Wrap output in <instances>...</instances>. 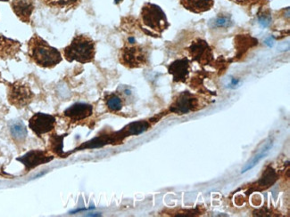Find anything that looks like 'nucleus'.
<instances>
[{
  "label": "nucleus",
  "mask_w": 290,
  "mask_h": 217,
  "mask_svg": "<svg viewBox=\"0 0 290 217\" xmlns=\"http://www.w3.org/2000/svg\"><path fill=\"white\" fill-rule=\"evenodd\" d=\"M105 105L111 112H119L123 108L124 99L118 92H111L105 97Z\"/></svg>",
  "instance_id": "nucleus-15"
},
{
  "label": "nucleus",
  "mask_w": 290,
  "mask_h": 217,
  "mask_svg": "<svg viewBox=\"0 0 290 217\" xmlns=\"http://www.w3.org/2000/svg\"><path fill=\"white\" fill-rule=\"evenodd\" d=\"M21 43L13 40L6 36H0V58L1 59H11L20 52Z\"/></svg>",
  "instance_id": "nucleus-13"
},
{
  "label": "nucleus",
  "mask_w": 290,
  "mask_h": 217,
  "mask_svg": "<svg viewBox=\"0 0 290 217\" xmlns=\"http://www.w3.org/2000/svg\"><path fill=\"white\" fill-rule=\"evenodd\" d=\"M180 3L190 12L202 14L214 8V0H180Z\"/></svg>",
  "instance_id": "nucleus-14"
},
{
  "label": "nucleus",
  "mask_w": 290,
  "mask_h": 217,
  "mask_svg": "<svg viewBox=\"0 0 290 217\" xmlns=\"http://www.w3.org/2000/svg\"><path fill=\"white\" fill-rule=\"evenodd\" d=\"M150 128V124L148 122H137V123H132L130 125L128 126L127 128H125L124 132L125 134L128 136H137L139 134L143 133L147 129Z\"/></svg>",
  "instance_id": "nucleus-22"
},
{
  "label": "nucleus",
  "mask_w": 290,
  "mask_h": 217,
  "mask_svg": "<svg viewBox=\"0 0 290 217\" xmlns=\"http://www.w3.org/2000/svg\"><path fill=\"white\" fill-rule=\"evenodd\" d=\"M233 24V22L231 20V16H224L220 14L218 16L215 17L213 20H210L209 26L211 28H230Z\"/></svg>",
  "instance_id": "nucleus-20"
},
{
  "label": "nucleus",
  "mask_w": 290,
  "mask_h": 217,
  "mask_svg": "<svg viewBox=\"0 0 290 217\" xmlns=\"http://www.w3.org/2000/svg\"><path fill=\"white\" fill-rule=\"evenodd\" d=\"M168 73L174 76V82L186 83L190 72V60L187 58H182L174 60L169 66H167Z\"/></svg>",
  "instance_id": "nucleus-11"
},
{
  "label": "nucleus",
  "mask_w": 290,
  "mask_h": 217,
  "mask_svg": "<svg viewBox=\"0 0 290 217\" xmlns=\"http://www.w3.org/2000/svg\"><path fill=\"white\" fill-rule=\"evenodd\" d=\"M43 3L53 8H73L81 3V0H42Z\"/></svg>",
  "instance_id": "nucleus-18"
},
{
  "label": "nucleus",
  "mask_w": 290,
  "mask_h": 217,
  "mask_svg": "<svg viewBox=\"0 0 290 217\" xmlns=\"http://www.w3.org/2000/svg\"><path fill=\"white\" fill-rule=\"evenodd\" d=\"M28 56L32 62L42 68H54L63 60L57 48L36 34L29 41Z\"/></svg>",
  "instance_id": "nucleus-1"
},
{
  "label": "nucleus",
  "mask_w": 290,
  "mask_h": 217,
  "mask_svg": "<svg viewBox=\"0 0 290 217\" xmlns=\"http://www.w3.org/2000/svg\"><path fill=\"white\" fill-rule=\"evenodd\" d=\"M271 146H272V142L271 141L269 142L268 144H266L265 147L262 149V152L256 154L254 157L252 158L246 163V166L242 169V173H245L247 170L253 168L254 166L256 165L258 162L262 160V158L265 157L266 155L268 154L269 150H270V148H271Z\"/></svg>",
  "instance_id": "nucleus-21"
},
{
  "label": "nucleus",
  "mask_w": 290,
  "mask_h": 217,
  "mask_svg": "<svg viewBox=\"0 0 290 217\" xmlns=\"http://www.w3.org/2000/svg\"><path fill=\"white\" fill-rule=\"evenodd\" d=\"M141 28L150 36H161L170 24L166 14L158 4L147 3L140 12Z\"/></svg>",
  "instance_id": "nucleus-2"
},
{
  "label": "nucleus",
  "mask_w": 290,
  "mask_h": 217,
  "mask_svg": "<svg viewBox=\"0 0 290 217\" xmlns=\"http://www.w3.org/2000/svg\"><path fill=\"white\" fill-rule=\"evenodd\" d=\"M0 1H9V0H0Z\"/></svg>",
  "instance_id": "nucleus-26"
},
{
  "label": "nucleus",
  "mask_w": 290,
  "mask_h": 217,
  "mask_svg": "<svg viewBox=\"0 0 290 217\" xmlns=\"http://www.w3.org/2000/svg\"><path fill=\"white\" fill-rule=\"evenodd\" d=\"M277 174L275 172L272 168H267L265 171L263 172L262 176L259 179L257 182V186L261 189H267L269 188L270 185L273 184L274 182L277 180Z\"/></svg>",
  "instance_id": "nucleus-17"
},
{
  "label": "nucleus",
  "mask_w": 290,
  "mask_h": 217,
  "mask_svg": "<svg viewBox=\"0 0 290 217\" xmlns=\"http://www.w3.org/2000/svg\"><path fill=\"white\" fill-rule=\"evenodd\" d=\"M121 1H122V0H115L114 2H115V4H119V3H121Z\"/></svg>",
  "instance_id": "nucleus-25"
},
{
  "label": "nucleus",
  "mask_w": 290,
  "mask_h": 217,
  "mask_svg": "<svg viewBox=\"0 0 290 217\" xmlns=\"http://www.w3.org/2000/svg\"><path fill=\"white\" fill-rule=\"evenodd\" d=\"M231 2H234L236 4H240L242 6H254V4H257L258 2H260L261 0H230Z\"/></svg>",
  "instance_id": "nucleus-23"
},
{
  "label": "nucleus",
  "mask_w": 290,
  "mask_h": 217,
  "mask_svg": "<svg viewBox=\"0 0 290 217\" xmlns=\"http://www.w3.org/2000/svg\"><path fill=\"white\" fill-rule=\"evenodd\" d=\"M54 156L48 150H33L26 153L25 156L18 158L17 161L22 162L25 166V171L29 172L39 166L43 165L53 160Z\"/></svg>",
  "instance_id": "nucleus-9"
},
{
  "label": "nucleus",
  "mask_w": 290,
  "mask_h": 217,
  "mask_svg": "<svg viewBox=\"0 0 290 217\" xmlns=\"http://www.w3.org/2000/svg\"><path fill=\"white\" fill-rule=\"evenodd\" d=\"M270 22H271V19L269 16H262L259 17V24L262 25V27H268L270 25Z\"/></svg>",
  "instance_id": "nucleus-24"
},
{
  "label": "nucleus",
  "mask_w": 290,
  "mask_h": 217,
  "mask_svg": "<svg viewBox=\"0 0 290 217\" xmlns=\"http://www.w3.org/2000/svg\"><path fill=\"white\" fill-rule=\"evenodd\" d=\"M13 11L22 22L29 24L31 16L34 10L33 0H12L11 2Z\"/></svg>",
  "instance_id": "nucleus-12"
},
{
  "label": "nucleus",
  "mask_w": 290,
  "mask_h": 217,
  "mask_svg": "<svg viewBox=\"0 0 290 217\" xmlns=\"http://www.w3.org/2000/svg\"><path fill=\"white\" fill-rule=\"evenodd\" d=\"M149 50L140 44H125L119 52L121 64L129 68H141L149 64Z\"/></svg>",
  "instance_id": "nucleus-4"
},
{
  "label": "nucleus",
  "mask_w": 290,
  "mask_h": 217,
  "mask_svg": "<svg viewBox=\"0 0 290 217\" xmlns=\"http://www.w3.org/2000/svg\"><path fill=\"white\" fill-rule=\"evenodd\" d=\"M201 106V99L199 97L189 91H184L174 98L170 110L178 115H184L198 110Z\"/></svg>",
  "instance_id": "nucleus-6"
},
{
  "label": "nucleus",
  "mask_w": 290,
  "mask_h": 217,
  "mask_svg": "<svg viewBox=\"0 0 290 217\" xmlns=\"http://www.w3.org/2000/svg\"><path fill=\"white\" fill-rule=\"evenodd\" d=\"M10 133L13 139L18 144H24L27 137V129L22 121H17L13 123L10 128Z\"/></svg>",
  "instance_id": "nucleus-16"
},
{
  "label": "nucleus",
  "mask_w": 290,
  "mask_h": 217,
  "mask_svg": "<svg viewBox=\"0 0 290 217\" xmlns=\"http://www.w3.org/2000/svg\"><path fill=\"white\" fill-rule=\"evenodd\" d=\"M93 114L92 105L82 102H77L66 108L63 115L72 123L85 120Z\"/></svg>",
  "instance_id": "nucleus-10"
},
{
  "label": "nucleus",
  "mask_w": 290,
  "mask_h": 217,
  "mask_svg": "<svg viewBox=\"0 0 290 217\" xmlns=\"http://www.w3.org/2000/svg\"><path fill=\"white\" fill-rule=\"evenodd\" d=\"M188 52L191 59L202 66L211 64L214 60V52L206 41L198 38L188 48Z\"/></svg>",
  "instance_id": "nucleus-7"
},
{
  "label": "nucleus",
  "mask_w": 290,
  "mask_h": 217,
  "mask_svg": "<svg viewBox=\"0 0 290 217\" xmlns=\"http://www.w3.org/2000/svg\"><path fill=\"white\" fill-rule=\"evenodd\" d=\"M65 136H57L56 134H51V136L49 138V152H50L55 153L58 156H62L63 155V141Z\"/></svg>",
  "instance_id": "nucleus-19"
},
{
  "label": "nucleus",
  "mask_w": 290,
  "mask_h": 217,
  "mask_svg": "<svg viewBox=\"0 0 290 217\" xmlns=\"http://www.w3.org/2000/svg\"><path fill=\"white\" fill-rule=\"evenodd\" d=\"M8 98L9 104L13 106L18 108H25L33 102L34 94L28 84L17 81L9 84Z\"/></svg>",
  "instance_id": "nucleus-5"
},
{
  "label": "nucleus",
  "mask_w": 290,
  "mask_h": 217,
  "mask_svg": "<svg viewBox=\"0 0 290 217\" xmlns=\"http://www.w3.org/2000/svg\"><path fill=\"white\" fill-rule=\"evenodd\" d=\"M63 54L69 62L76 60L80 64H89L95 60L96 44L91 38L85 35L74 36L72 43L63 50Z\"/></svg>",
  "instance_id": "nucleus-3"
},
{
  "label": "nucleus",
  "mask_w": 290,
  "mask_h": 217,
  "mask_svg": "<svg viewBox=\"0 0 290 217\" xmlns=\"http://www.w3.org/2000/svg\"><path fill=\"white\" fill-rule=\"evenodd\" d=\"M0 78H1V75H0Z\"/></svg>",
  "instance_id": "nucleus-27"
},
{
  "label": "nucleus",
  "mask_w": 290,
  "mask_h": 217,
  "mask_svg": "<svg viewBox=\"0 0 290 217\" xmlns=\"http://www.w3.org/2000/svg\"><path fill=\"white\" fill-rule=\"evenodd\" d=\"M56 118L45 113H36L29 120L30 128L39 137L53 132L56 128Z\"/></svg>",
  "instance_id": "nucleus-8"
}]
</instances>
